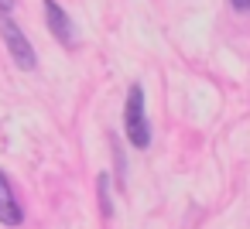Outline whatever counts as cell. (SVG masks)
<instances>
[{"mask_svg": "<svg viewBox=\"0 0 250 229\" xmlns=\"http://www.w3.org/2000/svg\"><path fill=\"white\" fill-rule=\"evenodd\" d=\"M124 130H127V140L144 151L151 144V123H147V113H144V89L134 82L127 89V106H124Z\"/></svg>", "mask_w": 250, "mask_h": 229, "instance_id": "obj_1", "label": "cell"}, {"mask_svg": "<svg viewBox=\"0 0 250 229\" xmlns=\"http://www.w3.org/2000/svg\"><path fill=\"white\" fill-rule=\"evenodd\" d=\"M0 35H4V41H7V52H11V58L18 62V69H24V72H35V65H38V55H35V48H31V41L24 38V31L7 18V14H0Z\"/></svg>", "mask_w": 250, "mask_h": 229, "instance_id": "obj_2", "label": "cell"}, {"mask_svg": "<svg viewBox=\"0 0 250 229\" xmlns=\"http://www.w3.org/2000/svg\"><path fill=\"white\" fill-rule=\"evenodd\" d=\"M45 21H48V31H52L65 48L76 45V24H72V18L55 4V0H45Z\"/></svg>", "mask_w": 250, "mask_h": 229, "instance_id": "obj_3", "label": "cell"}, {"mask_svg": "<svg viewBox=\"0 0 250 229\" xmlns=\"http://www.w3.org/2000/svg\"><path fill=\"white\" fill-rule=\"evenodd\" d=\"M0 222L4 226H21L24 222V209H21V202L11 188V178L4 171H0Z\"/></svg>", "mask_w": 250, "mask_h": 229, "instance_id": "obj_4", "label": "cell"}, {"mask_svg": "<svg viewBox=\"0 0 250 229\" xmlns=\"http://www.w3.org/2000/svg\"><path fill=\"white\" fill-rule=\"evenodd\" d=\"M100 205H103V215L110 219V215H113V202H110V174H100Z\"/></svg>", "mask_w": 250, "mask_h": 229, "instance_id": "obj_5", "label": "cell"}, {"mask_svg": "<svg viewBox=\"0 0 250 229\" xmlns=\"http://www.w3.org/2000/svg\"><path fill=\"white\" fill-rule=\"evenodd\" d=\"M229 7L240 11V14H250V0H229Z\"/></svg>", "mask_w": 250, "mask_h": 229, "instance_id": "obj_6", "label": "cell"}, {"mask_svg": "<svg viewBox=\"0 0 250 229\" xmlns=\"http://www.w3.org/2000/svg\"><path fill=\"white\" fill-rule=\"evenodd\" d=\"M14 11V0H0V14H11Z\"/></svg>", "mask_w": 250, "mask_h": 229, "instance_id": "obj_7", "label": "cell"}]
</instances>
